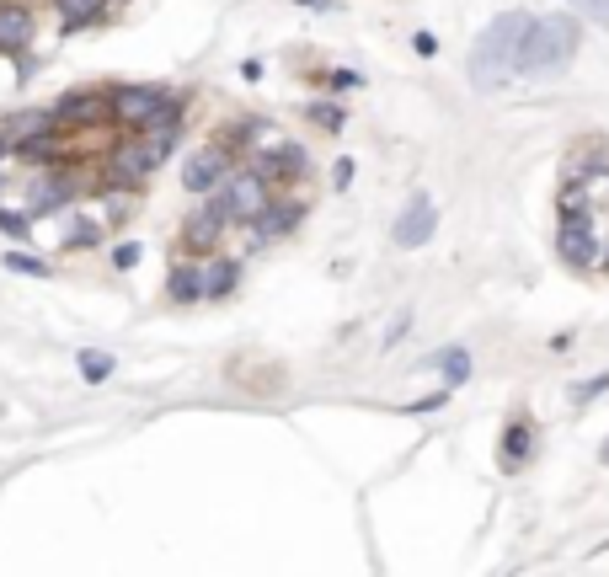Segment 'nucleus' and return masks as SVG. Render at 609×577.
<instances>
[{"mask_svg":"<svg viewBox=\"0 0 609 577\" xmlns=\"http://www.w3.org/2000/svg\"><path fill=\"white\" fill-rule=\"evenodd\" d=\"M577 43H583V27H577L567 11L556 17H535L519 38V54H513V75H556L561 65H572Z\"/></svg>","mask_w":609,"mask_h":577,"instance_id":"f257e3e1","label":"nucleus"},{"mask_svg":"<svg viewBox=\"0 0 609 577\" xmlns=\"http://www.w3.org/2000/svg\"><path fill=\"white\" fill-rule=\"evenodd\" d=\"M535 22L529 11H503L487 33H481L476 43H471V86L476 91H497L513 75V54H519V38H524V27Z\"/></svg>","mask_w":609,"mask_h":577,"instance_id":"f03ea898","label":"nucleus"},{"mask_svg":"<svg viewBox=\"0 0 609 577\" xmlns=\"http://www.w3.org/2000/svg\"><path fill=\"white\" fill-rule=\"evenodd\" d=\"M86 193V171L81 161H54V166H33V177H27V198L22 209L38 220H49V214H65L75 198Z\"/></svg>","mask_w":609,"mask_h":577,"instance_id":"7ed1b4c3","label":"nucleus"},{"mask_svg":"<svg viewBox=\"0 0 609 577\" xmlns=\"http://www.w3.org/2000/svg\"><path fill=\"white\" fill-rule=\"evenodd\" d=\"M268 198H273V182L262 177L257 166H230V177H225L220 187H214V193L203 198V204L220 214L225 225H246L262 204H268Z\"/></svg>","mask_w":609,"mask_h":577,"instance_id":"20e7f679","label":"nucleus"},{"mask_svg":"<svg viewBox=\"0 0 609 577\" xmlns=\"http://www.w3.org/2000/svg\"><path fill=\"white\" fill-rule=\"evenodd\" d=\"M54 123L65 134H86V129L113 123V97H107V86H75V91H65V97L54 102Z\"/></svg>","mask_w":609,"mask_h":577,"instance_id":"39448f33","label":"nucleus"},{"mask_svg":"<svg viewBox=\"0 0 609 577\" xmlns=\"http://www.w3.org/2000/svg\"><path fill=\"white\" fill-rule=\"evenodd\" d=\"M107 97H113V123L118 129H150V118L161 113V102L171 97L166 86H107Z\"/></svg>","mask_w":609,"mask_h":577,"instance_id":"423d86ee","label":"nucleus"},{"mask_svg":"<svg viewBox=\"0 0 609 577\" xmlns=\"http://www.w3.org/2000/svg\"><path fill=\"white\" fill-rule=\"evenodd\" d=\"M230 166H236V150H225V145H203V150H193V155L182 161V193L209 198L214 187L230 177Z\"/></svg>","mask_w":609,"mask_h":577,"instance_id":"0eeeda50","label":"nucleus"},{"mask_svg":"<svg viewBox=\"0 0 609 577\" xmlns=\"http://www.w3.org/2000/svg\"><path fill=\"white\" fill-rule=\"evenodd\" d=\"M38 43L33 0H0V59H22Z\"/></svg>","mask_w":609,"mask_h":577,"instance_id":"6e6552de","label":"nucleus"},{"mask_svg":"<svg viewBox=\"0 0 609 577\" xmlns=\"http://www.w3.org/2000/svg\"><path fill=\"white\" fill-rule=\"evenodd\" d=\"M252 166L268 177L273 187L278 182H300L305 171H310V155H305V145H289V139H273V145H262V150H252Z\"/></svg>","mask_w":609,"mask_h":577,"instance_id":"1a4fd4ad","label":"nucleus"},{"mask_svg":"<svg viewBox=\"0 0 609 577\" xmlns=\"http://www.w3.org/2000/svg\"><path fill=\"white\" fill-rule=\"evenodd\" d=\"M561 257L572 268H599V236H593V214H561Z\"/></svg>","mask_w":609,"mask_h":577,"instance_id":"9d476101","label":"nucleus"},{"mask_svg":"<svg viewBox=\"0 0 609 577\" xmlns=\"http://www.w3.org/2000/svg\"><path fill=\"white\" fill-rule=\"evenodd\" d=\"M433 230H439V209H433V198L428 193H412V204L401 209V220H396V246H406V252H417V246H428L433 241Z\"/></svg>","mask_w":609,"mask_h":577,"instance_id":"9b49d317","label":"nucleus"},{"mask_svg":"<svg viewBox=\"0 0 609 577\" xmlns=\"http://www.w3.org/2000/svg\"><path fill=\"white\" fill-rule=\"evenodd\" d=\"M300 204H289V198H268L252 220H246V230H252V246H268V241H284L294 225H300Z\"/></svg>","mask_w":609,"mask_h":577,"instance_id":"f8f14e48","label":"nucleus"},{"mask_svg":"<svg viewBox=\"0 0 609 577\" xmlns=\"http://www.w3.org/2000/svg\"><path fill=\"white\" fill-rule=\"evenodd\" d=\"M225 230H230V225L220 220V214H214L209 204H198V209L182 220V236H177V241H182V252H187V257H209L214 246H220Z\"/></svg>","mask_w":609,"mask_h":577,"instance_id":"ddd939ff","label":"nucleus"},{"mask_svg":"<svg viewBox=\"0 0 609 577\" xmlns=\"http://www.w3.org/2000/svg\"><path fill=\"white\" fill-rule=\"evenodd\" d=\"M166 300L171 305H198L203 300V268H198V257H177L171 262V273H166Z\"/></svg>","mask_w":609,"mask_h":577,"instance_id":"4468645a","label":"nucleus"},{"mask_svg":"<svg viewBox=\"0 0 609 577\" xmlns=\"http://www.w3.org/2000/svg\"><path fill=\"white\" fill-rule=\"evenodd\" d=\"M198 268H203V300H230V294H236V284H241V262L236 257L209 252Z\"/></svg>","mask_w":609,"mask_h":577,"instance_id":"2eb2a0df","label":"nucleus"},{"mask_svg":"<svg viewBox=\"0 0 609 577\" xmlns=\"http://www.w3.org/2000/svg\"><path fill=\"white\" fill-rule=\"evenodd\" d=\"M49 6L59 17V33H86V27H97L113 11V0H49Z\"/></svg>","mask_w":609,"mask_h":577,"instance_id":"dca6fc26","label":"nucleus"},{"mask_svg":"<svg viewBox=\"0 0 609 577\" xmlns=\"http://www.w3.org/2000/svg\"><path fill=\"white\" fill-rule=\"evenodd\" d=\"M43 129H59L54 123V107H22V113H11L6 123H0V150H11L17 139H33Z\"/></svg>","mask_w":609,"mask_h":577,"instance_id":"f3484780","label":"nucleus"},{"mask_svg":"<svg viewBox=\"0 0 609 577\" xmlns=\"http://www.w3.org/2000/svg\"><path fill=\"white\" fill-rule=\"evenodd\" d=\"M428 369H439V374H444V385L455 391V385H465V380H471V348L449 342V348H439V353L428 358Z\"/></svg>","mask_w":609,"mask_h":577,"instance_id":"a211bd4d","label":"nucleus"},{"mask_svg":"<svg viewBox=\"0 0 609 577\" xmlns=\"http://www.w3.org/2000/svg\"><path fill=\"white\" fill-rule=\"evenodd\" d=\"M107 241V220H97V214H81V220H70L65 230V252H97V246Z\"/></svg>","mask_w":609,"mask_h":577,"instance_id":"6ab92c4d","label":"nucleus"},{"mask_svg":"<svg viewBox=\"0 0 609 577\" xmlns=\"http://www.w3.org/2000/svg\"><path fill=\"white\" fill-rule=\"evenodd\" d=\"M529 455H535V428L508 423V433H503V471H524Z\"/></svg>","mask_w":609,"mask_h":577,"instance_id":"aec40b11","label":"nucleus"},{"mask_svg":"<svg viewBox=\"0 0 609 577\" xmlns=\"http://www.w3.org/2000/svg\"><path fill=\"white\" fill-rule=\"evenodd\" d=\"M75 369H81V380H86V385H102V380H113L118 358H113V353H102V348H81V353H75Z\"/></svg>","mask_w":609,"mask_h":577,"instance_id":"412c9836","label":"nucleus"},{"mask_svg":"<svg viewBox=\"0 0 609 577\" xmlns=\"http://www.w3.org/2000/svg\"><path fill=\"white\" fill-rule=\"evenodd\" d=\"M6 273H22V278H54V262L38 257V252H6Z\"/></svg>","mask_w":609,"mask_h":577,"instance_id":"4be33fe9","label":"nucleus"},{"mask_svg":"<svg viewBox=\"0 0 609 577\" xmlns=\"http://www.w3.org/2000/svg\"><path fill=\"white\" fill-rule=\"evenodd\" d=\"M0 236H6V241H33V214L0 204Z\"/></svg>","mask_w":609,"mask_h":577,"instance_id":"5701e85b","label":"nucleus"},{"mask_svg":"<svg viewBox=\"0 0 609 577\" xmlns=\"http://www.w3.org/2000/svg\"><path fill=\"white\" fill-rule=\"evenodd\" d=\"M310 123H321L326 134H342V123H348V118H342L337 102H316V107H310Z\"/></svg>","mask_w":609,"mask_h":577,"instance_id":"b1692460","label":"nucleus"},{"mask_svg":"<svg viewBox=\"0 0 609 577\" xmlns=\"http://www.w3.org/2000/svg\"><path fill=\"white\" fill-rule=\"evenodd\" d=\"M107 257H113L118 273H134L139 268V241H113V252H107Z\"/></svg>","mask_w":609,"mask_h":577,"instance_id":"393cba45","label":"nucleus"},{"mask_svg":"<svg viewBox=\"0 0 609 577\" xmlns=\"http://www.w3.org/2000/svg\"><path fill=\"white\" fill-rule=\"evenodd\" d=\"M572 11H583L588 22H599V27H609V0H572Z\"/></svg>","mask_w":609,"mask_h":577,"instance_id":"a878e982","label":"nucleus"},{"mask_svg":"<svg viewBox=\"0 0 609 577\" xmlns=\"http://www.w3.org/2000/svg\"><path fill=\"white\" fill-rule=\"evenodd\" d=\"M444 401H449V385H444L439 396H423V401H412V407H406V412H412V417H428V412H439Z\"/></svg>","mask_w":609,"mask_h":577,"instance_id":"bb28decb","label":"nucleus"},{"mask_svg":"<svg viewBox=\"0 0 609 577\" xmlns=\"http://www.w3.org/2000/svg\"><path fill=\"white\" fill-rule=\"evenodd\" d=\"M604 391H609V374H599V380H583L572 391V401H593V396H604Z\"/></svg>","mask_w":609,"mask_h":577,"instance_id":"cd10ccee","label":"nucleus"},{"mask_svg":"<svg viewBox=\"0 0 609 577\" xmlns=\"http://www.w3.org/2000/svg\"><path fill=\"white\" fill-rule=\"evenodd\" d=\"M326 81H332V91H353V86H364V75L358 70H332Z\"/></svg>","mask_w":609,"mask_h":577,"instance_id":"c85d7f7f","label":"nucleus"},{"mask_svg":"<svg viewBox=\"0 0 609 577\" xmlns=\"http://www.w3.org/2000/svg\"><path fill=\"white\" fill-rule=\"evenodd\" d=\"M353 182V161H337L332 166V187H348Z\"/></svg>","mask_w":609,"mask_h":577,"instance_id":"c756f323","label":"nucleus"},{"mask_svg":"<svg viewBox=\"0 0 609 577\" xmlns=\"http://www.w3.org/2000/svg\"><path fill=\"white\" fill-rule=\"evenodd\" d=\"M412 49H417V54H433L439 43H433V33H417V38H412Z\"/></svg>","mask_w":609,"mask_h":577,"instance_id":"7c9ffc66","label":"nucleus"},{"mask_svg":"<svg viewBox=\"0 0 609 577\" xmlns=\"http://www.w3.org/2000/svg\"><path fill=\"white\" fill-rule=\"evenodd\" d=\"M294 6H310V11H337V0H294Z\"/></svg>","mask_w":609,"mask_h":577,"instance_id":"2f4dec72","label":"nucleus"},{"mask_svg":"<svg viewBox=\"0 0 609 577\" xmlns=\"http://www.w3.org/2000/svg\"><path fill=\"white\" fill-rule=\"evenodd\" d=\"M599 268H609V246H604V252H599Z\"/></svg>","mask_w":609,"mask_h":577,"instance_id":"473e14b6","label":"nucleus"},{"mask_svg":"<svg viewBox=\"0 0 609 577\" xmlns=\"http://www.w3.org/2000/svg\"><path fill=\"white\" fill-rule=\"evenodd\" d=\"M599 460H604V465H609V439H604V449H599Z\"/></svg>","mask_w":609,"mask_h":577,"instance_id":"72a5a7b5","label":"nucleus"},{"mask_svg":"<svg viewBox=\"0 0 609 577\" xmlns=\"http://www.w3.org/2000/svg\"><path fill=\"white\" fill-rule=\"evenodd\" d=\"M0 193H6V171H0Z\"/></svg>","mask_w":609,"mask_h":577,"instance_id":"f704fd0d","label":"nucleus"}]
</instances>
